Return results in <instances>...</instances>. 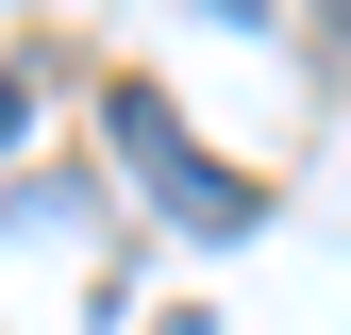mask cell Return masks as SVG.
Here are the masks:
<instances>
[{
  "label": "cell",
  "instance_id": "cell-1",
  "mask_svg": "<svg viewBox=\"0 0 351 335\" xmlns=\"http://www.w3.org/2000/svg\"><path fill=\"white\" fill-rule=\"evenodd\" d=\"M101 135H117V168H134V185L167 201V218H201V235H251V218H268V201H251L234 168H217V151L184 135V117L151 101V84H101Z\"/></svg>",
  "mask_w": 351,
  "mask_h": 335
},
{
  "label": "cell",
  "instance_id": "cell-2",
  "mask_svg": "<svg viewBox=\"0 0 351 335\" xmlns=\"http://www.w3.org/2000/svg\"><path fill=\"white\" fill-rule=\"evenodd\" d=\"M167 335H201V319H167Z\"/></svg>",
  "mask_w": 351,
  "mask_h": 335
}]
</instances>
